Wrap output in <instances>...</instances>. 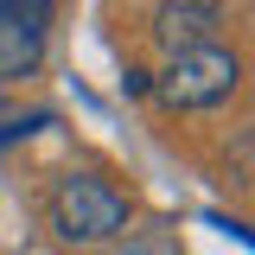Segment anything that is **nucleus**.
I'll list each match as a JSON object with an SVG mask.
<instances>
[{
  "label": "nucleus",
  "instance_id": "1",
  "mask_svg": "<svg viewBox=\"0 0 255 255\" xmlns=\"http://www.w3.org/2000/svg\"><path fill=\"white\" fill-rule=\"evenodd\" d=\"M243 83V58L223 51V45H191V51H172L166 70H159L147 90L159 96V109H217L230 102V90Z\"/></svg>",
  "mask_w": 255,
  "mask_h": 255
},
{
  "label": "nucleus",
  "instance_id": "4",
  "mask_svg": "<svg viewBox=\"0 0 255 255\" xmlns=\"http://www.w3.org/2000/svg\"><path fill=\"white\" fill-rule=\"evenodd\" d=\"M38 64H45V32H26V26L0 19V90L38 77Z\"/></svg>",
  "mask_w": 255,
  "mask_h": 255
},
{
  "label": "nucleus",
  "instance_id": "6",
  "mask_svg": "<svg viewBox=\"0 0 255 255\" xmlns=\"http://www.w3.org/2000/svg\"><path fill=\"white\" fill-rule=\"evenodd\" d=\"M179 6H204V13H217V6H223V0H179Z\"/></svg>",
  "mask_w": 255,
  "mask_h": 255
},
{
  "label": "nucleus",
  "instance_id": "2",
  "mask_svg": "<svg viewBox=\"0 0 255 255\" xmlns=\"http://www.w3.org/2000/svg\"><path fill=\"white\" fill-rule=\"evenodd\" d=\"M51 230L64 243H109L128 230V198L102 172H70L51 191Z\"/></svg>",
  "mask_w": 255,
  "mask_h": 255
},
{
  "label": "nucleus",
  "instance_id": "3",
  "mask_svg": "<svg viewBox=\"0 0 255 255\" xmlns=\"http://www.w3.org/2000/svg\"><path fill=\"white\" fill-rule=\"evenodd\" d=\"M211 32H217V13H204V6H179V0H159L153 38L166 45V58H172V51H191V45H211Z\"/></svg>",
  "mask_w": 255,
  "mask_h": 255
},
{
  "label": "nucleus",
  "instance_id": "5",
  "mask_svg": "<svg viewBox=\"0 0 255 255\" xmlns=\"http://www.w3.org/2000/svg\"><path fill=\"white\" fill-rule=\"evenodd\" d=\"M0 19L6 26H26V32H51L58 0H0Z\"/></svg>",
  "mask_w": 255,
  "mask_h": 255
}]
</instances>
